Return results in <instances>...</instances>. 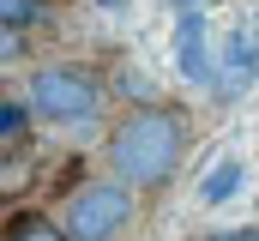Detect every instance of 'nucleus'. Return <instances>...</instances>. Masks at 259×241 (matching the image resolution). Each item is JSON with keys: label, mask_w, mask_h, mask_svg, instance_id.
<instances>
[{"label": "nucleus", "mask_w": 259, "mask_h": 241, "mask_svg": "<svg viewBox=\"0 0 259 241\" xmlns=\"http://www.w3.org/2000/svg\"><path fill=\"white\" fill-rule=\"evenodd\" d=\"M24 103L36 109V120H49V127H91V120L103 115V78L84 72V66L55 60V66H36L30 72Z\"/></svg>", "instance_id": "obj_2"}, {"label": "nucleus", "mask_w": 259, "mask_h": 241, "mask_svg": "<svg viewBox=\"0 0 259 241\" xmlns=\"http://www.w3.org/2000/svg\"><path fill=\"white\" fill-rule=\"evenodd\" d=\"M211 241H259V229H223V235H211Z\"/></svg>", "instance_id": "obj_9"}, {"label": "nucleus", "mask_w": 259, "mask_h": 241, "mask_svg": "<svg viewBox=\"0 0 259 241\" xmlns=\"http://www.w3.org/2000/svg\"><path fill=\"white\" fill-rule=\"evenodd\" d=\"M181 151H187V127L163 103H145V109L121 115V127L109 133V169L127 187H145V193L181 169Z\"/></svg>", "instance_id": "obj_1"}, {"label": "nucleus", "mask_w": 259, "mask_h": 241, "mask_svg": "<svg viewBox=\"0 0 259 241\" xmlns=\"http://www.w3.org/2000/svg\"><path fill=\"white\" fill-rule=\"evenodd\" d=\"M6 241H72V235L55 229L49 217H12V223H6Z\"/></svg>", "instance_id": "obj_7"}, {"label": "nucleus", "mask_w": 259, "mask_h": 241, "mask_svg": "<svg viewBox=\"0 0 259 241\" xmlns=\"http://www.w3.org/2000/svg\"><path fill=\"white\" fill-rule=\"evenodd\" d=\"M181 72H187V78H211V60H205V24H199V12H181Z\"/></svg>", "instance_id": "obj_5"}, {"label": "nucleus", "mask_w": 259, "mask_h": 241, "mask_svg": "<svg viewBox=\"0 0 259 241\" xmlns=\"http://www.w3.org/2000/svg\"><path fill=\"white\" fill-rule=\"evenodd\" d=\"M235 187H241V163H223V169H211V175H205V205H223Z\"/></svg>", "instance_id": "obj_8"}, {"label": "nucleus", "mask_w": 259, "mask_h": 241, "mask_svg": "<svg viewBox=\"0 0 259 241\" xmlns=\"http://www.w3.org/2000/svg\"><path fill=\"white\" fill-rule=\"evenodd\" d=\"M133 193L121 175H103V181H84V187H72V199H66V235L72 241H115L121 229L133 223Z\"/></svg>", "instance_id": "obj_3"}, {"label": "nucleus", "mask_w": 259, "mask_h": 241, "mask_svg": "<svg viewBox=\"0 0 259 241\" xmlns=\"http://www.w3.org/2000/svg\"><path fill=\"white\" fill-rule=\"evenodd\" d=\"M30 115H36V109H30L24 97H6V103H0V151H6V157H24V145H30Z\"/></svg>", "instance_id": "obj_4"}, {"label": "nucleus", "mask_w": 259, "mask_h": 241, "mask_svg": "<svg viewBox=\"0 0 259 241\" xmlns=\"http://www.w3.org/2000/svg\"><path fill=\"white\" fill-rule=\"evenodd\" d=\"M49 18V0H0V30H30V24H42Z\"/></svg>", "instance_id": "obj_6"}]
</instances>
